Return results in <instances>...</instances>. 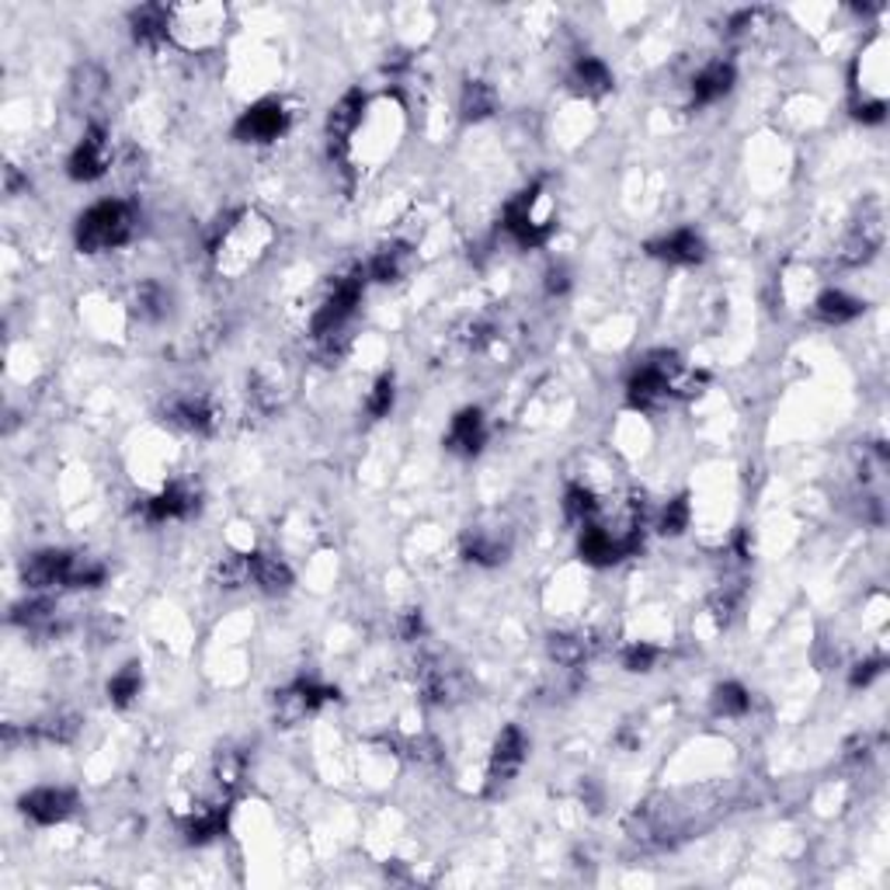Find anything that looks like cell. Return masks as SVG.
<instances>
[{
    "label": "cell",
    "instance_id": "6da1fadb",
    "mask_svg": "<svg viewBox=\"0 0 890 890\" xmlns=\"http://www.w3.org/2000/svg\"><path fill=\"white\" fill-rule=\"evenodd\" d=\"M136 237V209L122 199L98 202L87 212H81L74 240L81 255H104L115 247H126Z\"/></svg>",
    "mask_w": 890,
    "mask_h": 890
},
{
    "label": "cell",
    "instance_id": "7a4b0ae2",
    "mask_svg": "<svg viewBox=\"0 0 890 890\" xmlns=\"http://www.w3.org/2000/svg\"><path fill=\"white\" fill-rule=\"evenodd\" d=\"M543 199H546L543 182H536V185H529L526 191L515 195V199L505 206V230L511 234L515 244L529 247V251H532V247H543L557 230L554 212H540Z\"/></svg>",
    "mask_w": 890,
    "mask_h": 890
},
{
    "label": "cell",
    "instance_id": "3957f363",
    "mask_svg": "<svg viewBox=\"0 0 890 890\" xmlns=\"http://www.w3.org/2000/svg\"><path fill=\"white\" fill-rule=\"evenodd\" d=\"M327 703H337V689L320 685L313 679H296L293 685L275 692V724L296 727L302 720L317 717Z\"/></svg>",
    "mask_w": 890,
    "mask_h": 890
},
{
    "label": "cell",
    "instance_id": "277c9868",
    "mask_svg": "<svg viewBox=\"0 0 890 890\" xmlns=\"http://www.w3.org/2000/svg\"><path fill=\"white\" fill-rule=\"evenodd\" d=\"M883 237H887V226H883V206L880 202H866L863 206V217L852 220L849 234L842 240V264H866L874 261L877 251L883 247Z\"/></svg>",
    "mask_w": 890,
    "mask_h": 890
},
{
    "label": "cell",
    "instance_id": "5b68a950",
    "mask_svg": "<svg viewBox=\"0 0 890 890\" xmlns=\"http://www.w3.org/2000/svg\"><path fill=\"white\" fill-rule=\"evenodd\" d=\"M529 755V738L522 734V727L508 724L502 734H497L494 747H491V762H487V793L505 790L508 782L519 776V769L526 765Z\"/></svg>",
    "mask_w": 890,
    "mask_h": 890
},
{
    "label": "cell",
    "instance_id": "8992f818",
    "mask_svg": "<svg viewBox=\"0 0 890 890\" xmlns=\"http://www.w3.org/2000/svg\"><path fill=\"white\" fill-rule=\"evenodd\" d=\"M160 415L177 432H188V435H199V438H209L217 435L220 429V415L217 407L209 404V397H199V394H177L171 397L164 407H160Z\"/></svg>",
    "mask_w": 890,
    "mask_h": 890
},
{
    "label": "cell",
    "instance_id": "52a82bcc",
    "mask_svg": "<svg viewBox=\"0 0 890 890\" xmlns=\"http://www.w3.org/2000/svg\"><path fill=\"white\" fill-rule=\"evenodd\" d=\"M289 129V112L282 101H258L234 122L237 144H272Z\"/></svg>",
    "mask_w": 890,
    "mask_h": 890
},
{
    "label": "cell",
    "instance_id": "ba28073f",
    "mask_svg": "<svg viewBox=\"0 0 890 890\" xmlns=\"http://www.w3.org/2000/svg\"><path fill=\"white\" fill-rule=\"evenodd\" d=\"M112 168V136L104 126H91L84 133V139L77 144V150L70 153L66 174L74 182H98Z\"/></svg>",
    "mask_w": 890,
    "mask_h": 890
},
{
    "label": "cell",
    "instance_id": "9c48e42d",
    "mask_svg": "<svg viewBox=\"0 0 890 890\" xmlns=\"http://www.w3.org/2000/svg\"><path fill=\"white\" fill-rule=\"evenodd\" d=\"M77 554L66 549H39L22 564V581L32 592H49V589H70V574H74Z\"/></svg>",
    "mask_w": 890,
    "mask_h": 890
},
{
    "label": "cell",
    "instance_id": "30bf717a",
    "mask_svg": "<svg viewBox=\"0 0 890 890\" xmlns=\"http://www.w3.org/2000/svg\"><path fill=\"white\" fill-rule=\"evenodd\" d=\"M202 505V494L195 484H185V480H174L160 494L147 497L144 502V519L147 522H177V519H191Z\"/></svg>",
    "mask_w": 890,
    "mask_h": 890
},
{
    "label": "cell",
    "instance_id": "8fae6325",
    "mask_svg": "<svg viewBox=\"0 0 890 890\" xmlns=\"http://www.w3.org/2000/svg\"><path fill=\"white\" fill-rule=\"evenodd\" d=\"M17 807L35 825H60L77 811V793L66 787H39L17 800Z\"/></svg>",
    "mask_w": 890,
    "mask_h": 890
},
{
    "label": "cell",
    "instance_id": "7c38bea8",
    "mask_svg": "<svg viewBox=\"0 0 890 890\" xmlns=\"http://www.w3.org/2000/svg\"><path fill=\"white\" fill-rule=\"evenodd\" d=\"M362 115H366V91L359 87H351L348 95H342V101L334 104L331 115H327V144H331V157H345L348 153V144L355 129L362 126Z\"/></svg>",
    "mask_w": 890,
    "mask_h": 890
},
{
    "label": "cell",
    "instance_id": "4fadbf2b",
    "mask_svg": "<svg viewBox=\"0 0 890 890\" xmlns=\"http://www.w3.org/2000/svg\"><path fill=\"white\" fill-rule=\"evenodd\" d=\"M511 554V536L505 529H494V526H477L470 529L467 536H462V557L470 564H480V567H497L505 564Z\"/></svg>",
    "mask_w": 890,
    "mask_h": 890
},
{
    "label": "cell",
    "instance_id": "5bb4252c",
    "mask_svg": "<svg viewBox=\"0 0 890 890\" xmlns=\"http://www.w3.org/2000/svg\"><path fill=\"white\" fill-rule=\"evenodd\" d=\"M487 442V421L480 407H462L445 432V449L456 456H477Z\"/></svg>",
    "mask_w": 890,
    "mask_h": 890
},
{
    "label": "cell",
    "instance_id": "9a60e30c",
    "mask_svg": "<svg viewBox=\"0 0 890 890\" xmlns=\"http://www.w3.org/2000/svg\"><path fill=\"white\" fill-rule=\"evenodd\" d=\"M411 269H415V247L404 244V240H394V244H383L380 251L369 258L366 275L372 282H383V286H390V282H400V279L411 275Z\"/></svg>",
    "mask_w": 890,
    "mask_h": 890
},
{
    "label": "cell",
    "instance_id": "2e32d148",
    "mask_svg": "<svg viewBox=\"0 0 890 890\" xmlns=\"http://www.w3.org/2000/svg\"><path fill=\"white\" fill-rule=\"evenodd\" d=\"M578 554L584 564H592V567H613L619 564L622 557H630L627 554V546H622V536H613L605 526H595L589 522L581 529V540H578Z\"/></svg>",
    "mask_w": 890,
    "mask_h": 890
},
{
    "label": "cell",
    "instance_id": "e0dca14e",
    "mask_svg": "<svg viewBox=\"0 0 890 890\" xmlns=\"http://www.w3.org/2000/svg\"><path fill=\"white\" fill-rule=\"evenodd\" d=\"M647 255L657 261H668V264H700L706 258V240L696 234V230H675V234H668L662 240H651Z\"/></svg>",
    "mask_w": 890,
    "mask_h": 890
},
{
    "label": "cell",
    "instance_id": "ac0fdd59",
    "mask_svg": "<svg viewBox=\"0 0 890 890\" xmlns=\"http://www.w3.org/2000/svg\"><path fill=\"white\" fill-rule=\"evenodd\" d=\"M230 796L217 800V804H199L195 807L185 821H182V831H185V839L191 845H206L212 839H220V835L226 831V814H230Z\"/></svg>",
    "mask_w": 890,
    "mask_h": 890
},
{
    "label": "cell",
    "instance_id": "d6986e66",
    "mask_svg": "<svg viewBox=\"0 0 890 890\" xmlns=\"http://www.w3.org/2000/svg\"><path fill=\"white\" fill-rule=\"evenodd\" d=\"M418 689H421V696L429 703H435V706L456 703L459 692H462L456 668H445L442 662H424L418 668Z\"/></svg>",
    "mask_w": 890,
    "mask_h": 890
},
{
    "label": "cell",
    "instance_id": "ffe728a7",
    "mask_svg": "<svg viewBox=\"0 0 890 890\" xmlns=\"http://www.w3.org/2000/svg\"><path fill=\"white\" fill-rule=\"evenodd\" d=\"M129 25H133L136 46L157 49L160 42H168V35H171V11L164 4H144L133 11Z\"/></svg>",
    "mask_w": 890,
    "mask_h": 890
},
{
    "label": "cell",
    "instance_id": "44dd1931",
    "mask_svg": "<svg viewBox=\"0 0 890 890\" xmlns=\"http://www.w3.org/2000/svg\"><path fill=\"white\" fill-rule=\"evenodd\" d=\"M571 91L574 95H581V98H592V101H598V98H605L613 91V70L605 66L598 57H581L578 63H574V70H571Z\"/></svg>",
    "mask_w": 890,
    "mask_h": 890
},
{
    "label": "cell",
    "instance_id": "7402d4cb",
    "mask_svg": "<svg viewBox=\"0 0 890 890\" xmlns=\"http://www.w3.org/2000/svg\"><path fill=\"white\" fill-rule=\"evenodd\" d=\"M734 63H709L703 66L696 81H692V104H714L720 101L724 95H731V87H734Z\"/></svg>",
    "mask_w": 890,
    "mask_h": 890
},
{
    "label": "cell",
    "instance_id": "603a6c76",
    "mask_svg": "<svg viewBox=\"0 0 890 890\" xmlns=\"http://www.w3.org/2000/svg\"><path fill=\"white\" fill-rule=\"evenodd\" d=\"M251 581L264 595H286L293 589V567L275 554H251Z\"/></svg>",
    "mask_w": 890,
    "mask_h": 890
},
{
    "label": "cell",
    "instance_id": "cb8c5ba5",
    "mask_svg": "<svg viewBox=\"0 0 890 890\" xmlns=\"http://www.w3.org/2000/svg\"><path fill=\"white\" fill-rule=\"evenodd\" d=\"M866 310V302L849 296L845 289H825L821 296L814 299V317L821 320V324H831V327H842L849 320H856L860 313Z\"/></svg>",
    "mask_w": 890,
    "mask_h": 890
},
{
    "label": "cell",
    "instance_id": "d4e9b609",
    "mask_svg": "<svg viewBox=\"0 0 890 890\" xmlns=\"http://www.w3.org/2000/svg\"><path fill=\"white\" fill-rule=\"evenodd\" d=\"M598 651V640L592 633H554L549 636V657L560 668H581Z\"/></svg>",
    "mask_w": 890,
    "mask_h": 890
},
{
    "label": "cell",
    "instance_id": "484cf974",
    "mask_svg": "<svg viewBox=\"0 0 890 890\" xmlns=\"http://www.w3.org/2000/svg\"><path fill=\"white\" fill-rule=\"evenodd\" d=\"M459 112L467 122H484L497 112V91L487 81H467L459 98Z\"/></svg>",
    "mask_w": 890,
    "mask_h": 890
},
{
    "label": "cell",
    "instance_id": "4316f807",
    "mask_svg": "<svg viewBox=\"0 0 890 890\" xmlns=\"http://www.w3.org/2000/svg\"><path fill=\"white\" fill-rule=\"evenodd\" d=\"M139 692H144V671H139V665H126V668H119L112 675V682H109V700L112 706L119 709H129L136 700H139Z\"/></svg>",
    "mask_w": 890,
    "mask_h": 890
},
{
    "label": "cell",
    "instance_id": "83f0119b",
    "mask_svg": "<svg viewBox=\"0 0 890 890\" xmlns=\"http://www.w3.org/2000/svg\"><path fill=\"white\" fill-rule=\"evenodd\" d=\"M52 619H57V605L42 595L17 602L11 609V622H17V627H25V630H49Z\"/></svg>",
    "mask_w": 890,
    "mask_h": 890
},
{
    "label": "cell",
    "instance_id": "f1b7e54d",
    "mask_svg": "<svg viewBox=\"0 0 890 890\" xmlns=\"http://www.w3.org/2000/svg\"><path fill=\"white\" fill-rule=\"evenodd\" d=\"M598 494L592 491V487H581V484H571L567 487V494H564V515L571 522H578V526H589V522H595V515H598Z\"/></svg>",
    "mask_w": 890,
    "mask_h": 890
},
{
    "label": "cell",
    "instance_id": "f546056e",
    "mask_svg": "<svg viewBox=\"0 0 890 890\" xmlns=\"http://www.w3.org/2000/svg\"><path fill=\"white\" fill-rule=\"evenodd\" d=\"M217 584L220 589H244V584H251V554H226L217 560Z\"/></svg>",
    "mask_w": 890,
    "mask_h": 890
},
{
    "label": "cell",
    "instance_id": "4dcf8cb0",
    "mask_svg": "<svg viewBox=\"0 0 890 890\" xmlns=\"http://www.w3.org/2000/svg\"><path fill=\"white\" fill-rule=\"evenodd\" d=\"M77 731H81V717L77 714H57V717H49V720L32 727V734L49 741V744H70V741L77 738Z\"/></svg>",
    "mask_w": 890,
    "mask_h": 890
},
{
    "label": "cell",
    "instance_id": "1f68e13d",
    "mask_svg": "<svg viewBox=\"0 0 890 890\" xmlns=\"http://www.w3.org/2000/svg\"><path fill=\"white\" fill-rule=\"evenodd\" d=\"M747 706H752V696H747L744 685L724 682V685L714 689V714L717 717H744Z\"/></svg>",
    "mask_w": 890,
    "mask_h": 890
},
{
    "label": "cell",
    "instance_id": "d6a6232c",
    "mask_svg": "<svg viewBox=\"0 0 890 890\" xmlns=\"http://www.w3.org/2000/svg\"><path fill=\"white\" fill-rule=\"evenodd\" d=\"M136 313L144 320H160L168 313V293L157 286V282H144L136 286Z\"/></svg>",
    "mask_w": 890,
    "mask_h": 890
},
{
    "label": "cell",
    "instance_id": "836d02e7",
    "mask_svg": "<svg viewBox=\"0 0 890 890\" xmlns=\"http://www.w3.org/2000/svg\"><path fill=\"white\" fill-rule=\"evenodd\" d=\"M394 400H397V390H394V376L390 372H383V376L372 383V394L366 400V411L372 418H390V411H394Z\"/></svg>",
    "mask_w": 890,
    "mask_h": 890
},
{
    "label": "cell",
    "instance_id": "e575fe53",
    "mask_svg": "<svg viewBox=\"0 0 890 890\" xmlns=\"http://www.w3.org/2000/svg\"><path fill=\"white\" fill-rule=\"evenodd\" d=\"M689 497H675V502L665 505L662 511V519H657V529L665 532V536H682V532L689 529Z\"/></svg>",
    "mask_w": 890,
    "mask_h": 890
},
{
    "label": "cell",
    "instance_id": "d590c367",
    "mask_svg": "<svg viewBox=\"0 0 890 890\" xmlns=\"http://www.w3.org/2000/svg\"><path fill=\"white\" fill-rule=\"evenodd\" d=\"M244 776V755L237 752H220L217 755V782H220V790L230 796L237 790V782Z\"/></svg>",
    "mask_w": 890,
    "mask_h": 890
},
{
    "label": "cell",
    "instance_id": "8d00e7d4",
    "mask_svg": "<svg viewBox=\"0 0 890 890\" xmlns=\"http://www.w3.org/2000/svg\"><path fill=\"white\" fill-rule=\"evenodd\" d=\"M657 657H662V651L654 644H627L619 654V662L627 671H651L657 665Z\"/></svg>",
    "mask_w": 890,
    "mask_h": 890
},
{
    "label": "cell",
    "instance_id": "74e56055",
    "mask_svg": "<svg viewBox=\"0 0 890 890\" xmlns=\"http://www.w3.org/2000/svg\"><path fill=\"white\" fill-rule=\"evenodd\" d=\"M883 665H887L883 657H866V662H860L856 668H852V679H849L852 689H866L874 679H880V675H883Z\"/></svg>",
    "mask_w": 890,
    "mask_h": 890
},
{
    "label": "cell",
    "instance_id": "f35d334b",
    "mask_svg": "<svg viewBox=\"0 0 890 890\" xmlns=\"http://www.w3.org/2000/svg\"><path fill=\"white\" fill-rule=\"evenodd\" d=\"M852 115H856L860 122H866V126H877V122L887 119V101L883 98H863L856 109H852Z\"/></svg>",
    "mask_w": 890,
    "mask_h": 890
},
{
    "label": "cell",
    "instance_id": "ab89813d",
    "mask_svg": "<svg viewBox=\"0 0 890 890\" xmlns=\"http://www.w3.org/2000/svg\"><path fill=\"white\" fill-rule=\"evenodd\" d=\"M397 633H400V640H407V644H415V640L424 633V619H421V613H418V609L400 613V616H397Z\"/></svg>",
    "mask_w": 890,
    "mask_h": 890
},
{
    "label": "cell",
    "instance_id": "60d3db41",
    "mask_svg": "<svg viewBox=\"0 0 890 890\" xmlns=\"http://www.w3.org/2000/svg\"><path fill=\"white\" fill-rule=\"evenodd\" d=\"M567 286H571V279H567V269H549V275H546V293H549V296H560V293H567Z\"/></svg>",
    "mask_w": 890,
    "mask_h": 890
}]
</instances>
